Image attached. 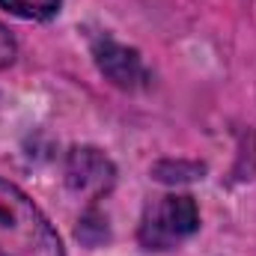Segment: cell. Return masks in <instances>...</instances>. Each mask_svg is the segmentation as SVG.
<instances>
[{"label": "cell", "instance_id": "6da1fadb", "mask_svg": "<svg viewBox=\"0 0 256 256\" xmlns=\"http://www.w3.org/2000/svg\"><path fill=\"white\" fill-rule=\"evenodd\" d=\"M0 256H66L42 208L6 179H0Z\"/></svg>", "mask_w": 256, "mask_h": 256}, {"label": "cell", "instance_id": "7a4b0ae2", "mask_svg": "<svg viewBox=\"0 0 256 256\" xmlns=\"http://www.w3.org/2000/svg\"><path fill=\"white\" fill-rule=\"evenodd\" d=\"M200 230V208L188 194H161L146 202L137 242L146 250H173Z\"/></svg>", "mask_w": 256, "mask_h": 256}, {"label": "cell", "instance_id": "3957f363", "mask_svg": "<svg viewBox=\"0 0 256 256\" xmlns=\"http://www.w3.org/2000/svg\"><path fill=\"white\" fill-rule=\"evenodd\" d=\"M114 182H116V167L102 149L74 146L66 155V185H68V191L90 196V200H102L104 194H110Z\"/></svg>", "mask_w": 256, "mask_h": 256}, {"label": "cell", "instance_id": "277c9868", "mask_svg": "<svg viewBox=\"0 0 256 256\" xmlns=\"http://www.w3.org/2000/svg\"><path fill=\"white\" fill-rule=\"evenodd\" d=\"M92 57L98 72L120 90H140L149 84V68L143 66L140 54L128 45H120L110 36L92 39Z\"/></svg>", "mask_w": 256, "mask_h": 256}, {"label": "cell", "instance_id": "5b68a950", "mask_svg": "<svg viewBox=\"0 0 256 256\" xmlns=\"http://www.w3.org/2000/svg\"><path fill=\"white\" fill-rule=\"evenodd\" d=\"M63 0H0V6L24 21H51L60 12Z\"/></svg>", "mask_w": 256, "mask_h": 256}, {"label": "cell", "instance_id": "8992f818", "mask_svg": "<svg viewBox=\"0 0 256 256\" xmlns=\"http://www.w3.org/2000/svg\"><path fill=\"white\" fill-rule=\"evenodd\" d=\"M15 54H18V48H15V39H12V33L6 30V24L0 21V68H6V66L15 60Z\"/></svg>", "mask_w": 256, "mask_h": 256}]
</instances>
